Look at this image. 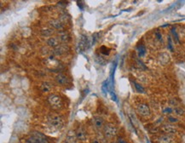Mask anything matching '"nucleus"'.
<instances>
[{"label":"nucleus","mask_w":185,"mask_h":143,"mask_svg":"<svg viewBox=\"0 0 185 143\" xmlns=\"http://www.w3.org/2000/svg\"><path fill=\"white\" fill-rule=\"evenodd\" d=\"M159 130V129L158 127H156V126H155V127H153L151 130H149L152 134H155V133H157L158 132Z\"/></svg>","instance_id":"obj_25"},{"label":"nucleus","mask_w":185,"mask_h":143,"mask_svg":"<svg viewBox=\"0 0 185 143\" xmlns=\"http://www.w3.org/2000/svg\"><path fill=\"white\" fill-rule=\"evenodd\" d=\"M58 39H59V41L61 43L67 44L70 40V36L68 35V33L66 32H59V36H58Z\"/></svg>","instance_id":"obj_16"},{"label":"nucleus","mask_w":185,"mask_h":143,"mask_svg":"<svg viewBox=\"0 0 185 143\" xmlns=\"http://www.w3.org/2000/svg\"><path fill=\"white\" fill-rule=\"evenodd\" d=\"M103 135H105L106 138H113L118 133V130H117L116 126L112 124H105L103 129Z\"/></svg>","instance_id":"obj_4"},{"label":"nucleus","mask_w":185,"mask_h":143,"mask_svg":"<svg viewBox=\"0 0 185 143\" xmlns=\"http://www.w3.org/2000/svg\"><path fill=\"white\" fill-rule=\"evenodd\" d=\"M134 86H135V88H136V90L137 92H139V93H144V91H145L144 90V88L141 84L134 82Z\"/></svg>","instance_id":"obj_21"},{"label":"nucleus","mask_w":185,"mask_h":143,"mask_svg":"<svg viewBox=\"0 0 185 143\" xmlns=\"http://www.w3.org/2000/svg\"><path fill=\"white\" fill-rule=\"evenodd\" d=\"M41 90L43 92L49 93V92L52 90V85L48 82H44L41 85Z\"/></svg>","instance_id":"obj_18"},{"label":"nucleus","mask_w":185,"mask_h":143,"mask_svg":"<svg viewBox=\"0 0 185 143\" xmlns=\"http://www.w3.org/2000/svg\"><path fill=\"white\" fill-rule=\"evenodd\" d=\"M47 121H48V124L55 130H61L64 126L63 118L59 115H56V114L49 115L47 117Z\"/></svg>","instance_id":"obj_1"},{"label":"nucleus","mask_w":185,"mask_h":143,"mask_svg":"<svg viewBox=\"0 0 185 143\" xmlns=\"http://www.w3.org/2000/svg\"><path fill=\"white\" fill-rule=\"evenodd\" d=\"M112 143H117V142H112Z\"/></svg>","instance_id":"obj_31"},{"label":"nucleus","mask_w":185,"mask_h":143,"mask_svg":"<svg viewBox=\"0 0 185 143\" xmlns=\"http://www.w3.org/2000/svg\"><path fill=\"white\" fill-rule=\"evenodd\" d=\"M118 143H127L125 141H124L122 138H119V140H118Z\"/></svg>","instance_id":"obj_29"},{"label":"nucleus","mask_w":185,"mask_h":143,"mask_svg":"<svg viewBox=\"0 0 185 143\" xmlns=\"http://www.w3.org/2000/svg\"><path fill=\"white\" fill-rule=\"evenodd\" d=\"M137 52H138V55H139L140 57L144 56V55L146 54L145 46H144V45H143V44H141V45L137 46Z\"/></svg>","instance_id":"obj_20"},{"label":"nucleus","mask_w":185,"mask_h":143,"mask_svg":"<svg viewBox=\"0 0 185 143\" xmlns=\"http://www.w3.org/2000/svg\"><path fill=\"white\" fill-rule=\"evenodd\" d=\"M168 121L171 123V124H173V123H177L178 121V119L177 117H172V116H169L168 117Z\"/></svg>","instance_id":"obj_23"},{"label":"nucleus","mask_w":185,"mask_h":143,"mask_svg":"<svg viewBox=\"0 0 185 143\" xmlns=\"http://www.w3.org/2000/svg\"><path fill=\"white\" fill-rule=\"evenodd\" d=\"M169 45H168V47H169V49L171 50H173V48H172V39H171V37H169Z\"/></svg>","instance_id":"obj_27"},{"label":"nucleus","mask_w":185,"mask_h":143,"mask_svg":"<svg viewBox=\"0 0 185 143\" xmlns=\"http://www.w3.org/2000/svg\"><path fill=\"white\" fill-rule=\"evenodd\" d=\"M76 135H77V138H78V141L79 142H85L88 140V135H87V132L86 130H85L84 128L82 127H79L76 131Z\"/></svg>","instance_id":"obj_6"},{"label":"nucleus","mask_w":185,"mask_h":143,"mask_svg":"<svg viewBox=\"0 0 185 143\" xmlns=\"http://www.w3.org/2000/svg\"><path fill=\"white\" fill-rule=\"evenodd\" d=\"M136 110H137V113L143 117H148L150 115V109L147 104H143V103L139 104L136 107Z\"/></svg>","instance_id":"obj_5"},{"label":"nucleus","mask_w":185,"mask_h":143,"mask_svg":"<svg viewBox=\"0 0 185 143\" xmlns=\"http://www.w3.org/2000/svg\"><path fill=\"white\" fill-rule=\"evenodd\" d=\"M170 61V56L167 53H161L159 55V61L162 64V65H166Z\"/></svg>","instance_id":"obj_17"},{"label":"nucleus","mask_w":185,"mask_h":143,"mask_svg":"<svg viewBox=\"0 0 185 143\" xmlns=\"http://www.w3.org/2000/svg\"><path fill=\"white\" fill-rule=\"evenodd\" d=\"M54 33V30L52 28H44L41 30V34L44 37H51Z\"/></svg>","instance_id":"obj_19"},{"label":"nucleus","mask_w":185,"mask_h":143,"mask_svg":"<svg viewBox=\"0 0 185 143\" xmlns=\"http://www.w3.org/2000/svg\"><path fill=\"white\" fill-rule=\"evenodd\" d=\"M173 142V137L172 135H162L158 138L159 143H172Z\"/></svg>","instance_id":"obj_11"},{"label":"nucleus","mask_w":185,"mask_h":143,"mask_svg":"<svg viewBox=\"0 0 185 143\" xmlns=\"http://www.w3.org/2000/svg\"><path fill=\"white\" fill-rule=\"evenodd\" d=\"M161 130L164 132V133H166V134H167V135H173V134H176L177 133V128L172 124H163L162 126H161Z\"/></svg>","instance_id":"obj_7"},{"label":"nucleus","mask_w":185,"mask_h":143,"mask_svg":"<svg viewBox=\"0 0 185 143\" xmlns=\"http://www.w3.org/2000/svg\"><path fill=\"white\" fill-rule=\"evenodd\" d=\"M47 44H48V46L51 47L53 49H55V48H57L60 45V41H59L58 38L51 37L50 39L47 40Z\"/></svg>","instance_id":"obj_13"},{"label":"nucleus","mask_w":185,"mask_h":143,"mask_svg":"<svg viewBox=\"0 0 185 143\" xmlns=\"http://www.w3.org/2000/svg\"><path fill=\"white\" fill-rule=\"evenodd\" d=\"M55 80H56V82L59 84H62V85H65V84H67L68 83V78H67V77L65 76L64 74H62V73L57 74L56 77H55Z\"/></svg>","instance_id":"obj_15"},{"label":"nucleus","mask_w":185,"mask_h":143,"mask_svg":"<svg viewBox=\"0 0 185 143\" xmlns=\"http://www.w3.org/2000/svg\"><path fill=\"white\" fill-rule=\"evenodd\" d=\"M155 35H156V37H157V39H158L159 40H161V39H162V36H161V34L159 33V31H157V32H155Z\"/></svg>","instance_id":"obj_28"},{"label":"nucleus","mask_w":185,"mask_h":143,"mask_svg":"<svg viewBox=\"0 0 185 143\" xmlns=\"http://www.w3.org/2000/svg\"><path fill=\"white\" fill-rule=\"evenodd\" d=\"M67 50H68V47H67V44H60L57 48L54 49L53 53L56 55H61L66 52Z\"/></svg>","instance_id":"obj_14"},{"label":"nucleus","mask_w":185,"mask_h":143,"mask_svg":"<svg viewBox=\"0 0 185 143\" xmlns=\"http://www.w3.org/2000/svg\"><path fill=\"white\" fill-rule=\"evenodd\" d=\"M174 112H175V113H176L177 115H179V116H182V115H184V111L181 107H176V108L174 109Z\"/></svg>","instance_id":"obj_22"},{"label":"nucleus","mask_w":185,"mask_h":143,"mask_svg":"<svg viewBox=\"0 0 185 143\" xmlns=\"http://www.w3.org/2000/svg\"><path fill=\"white\" fill-rule=\"evenodd\" d=\"M87 44H88V39H87V37L82 36L80 40H79V44H78V50L81 52L82 50H85V49L87 48Z\"/></svg>","instance_id":"obj_12"},{"label":"nucleus","mask_w":185,"mask_h":143,"mask_svg":"<svg viewBox=\"0 0 185 143\" xmlns=\"http://www.w3.org/2000/svg\"><path fill=\"white\" fill-rule=\"evenodd\" d=\"M92 143H101L98 140H94V142H93Z\"/></svg>","instance_id":"obj_30"},{"label":"nucleus","mask_w":185,"mask_h":143,"mask_svg":"<svg viewBox=\"0 0 185 143\" xmlns=\"http://www.w3.org/2000/svg\"><path fill=\"white\" fill-rule=\"evenodd\" d=\"M92 124L94 125V127L96 129V130H103L105 124H104V120L103 119V117H94L92 118Z\"/></svg>","instance_id":"obj_9"},{"label":"nucleus","mask_w":185,"mask_h":143,"mask_svg":"<svg viewBox=\"0 0 185 143\" xmlns=\"http://www.w3.org/2000/svg\"><path fill=\"white\" fill-rule=\"evenodd\" d=\"M65 143H78V138L75 131L72 130H68L65 138Z\"/></svg>","instance_id":"obj_8"},{"label":"nucleus","mask_w":185,"mask_h":143,"mask_svg":"<svg viewBox=\"0 0 185 143\" xmlns=\"http://www.w3.org/2000/svg\"><path fill=\"white\" fill-rule=\"evenodd\" d=\"M48 102L51 105V106L52 107L54 110H59L62 107V98L55 95V94H51L49 95L48 97Z\"/></svg>","instance_id":"obj_3"},{"label":"nucleus","mask_w":185,"mask_h":143,"mask_svg":"<svg viewBox=\"0 0 185 143\" xmlns=\"http://www.w3.org/2000/svg\"><path fill=\"white\" fill-rule=\"evenodd\" d=\"M49 25L52 27V29H56V30H62L63 29V24L61 21L54 19L49 21Z\"/></svg>","instance_id":"obj_10"},{"label":"nucleus","mask_w":185,"mask_h":143,"mask_svg":"<svg viewBox=\"0 0 185 143\" xmlns=\"http://www.w3.org/2000/svg\"><path fill=\"white\" fill-rule=\"evenodd\" d=\"M26 142L27 143H49L45 136L40 132H33Z\"/></svg>","instance_id":"obj_2"},{"label":"nucleus","mask_w":185,"mask_h":143,"mask_svg":"<svg viewBox=\"0 0 185 143\" xmlns=\"http://www.w3.org/2000/svg\"><path fill=\"white\" fill-rule=\"evenodd\" d=\"M172 108H170V107H166V108H165L164 110H163V113H165V114H168V113H172Z\"/></svg>","instance_id":"obj_24"},{"label":"nucleus","mask_w":185,"mask_h":143,"mask_svg":"<svg viewBox=\"0 0 185 143\" xmlns=\"http://www.w3.org/2000/svg\"><path fill=\"white\" fill-rule=\"evenodd\" d=\"M172 33H173V35H174V37H175V39H176V40L178 42V37H177V32H176V31H175V29H174V28H172Z\"/></svg>","instance_id":"obj_26"}]
</instances>
